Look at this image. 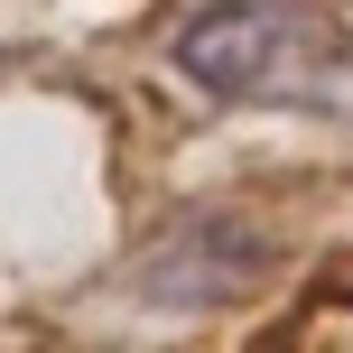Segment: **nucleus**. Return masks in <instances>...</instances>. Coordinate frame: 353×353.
Returning <instances> with one entry per match:
<instances>
[{
  "label": "nucleus",
  "instance_id": "nucleus-1",
  "mask_svg": "<svg viewBox=\"0 0 353 353\" xmlns=\"http://www.w3.org/2000/svg\"><path fill=\"white\" fill-rule=\"evenodd\" d=\"M176 74L214 103H344L353 56L344 28L307 0H214L176 28Z\"/></svg>",
  "mask_w": 353,
  "mask_h": 353
}]
</instances>
